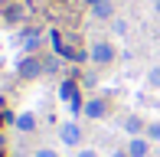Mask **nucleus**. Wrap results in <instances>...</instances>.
<instances>
[{"mask_svg":"<svg viewBox=\"0 0 160 157\" xmlns=\"http://www.w3.org/2000/svg\"><path fill=\"white\" fill-rule=\"evenodd\" d=\"M42 69H46V62H42V59H36V56H26V59H20L17 72L23 75V78H36V75L42 72Z\"/></svg>","mask_w":160,"mask_h":157,"instance_id":"f257e3e1","label":"nucleus"},{"mask_svg":"<svg viewBox=\"0 0 160 157\" xmlns=\"http://www.w3.org/2000/svg\"><path fill=\"white\" fill-rule=\"evenodd\" d=\"M59 95H62V102L69 105L72 111H75L78 105H82V102H78V85H75V82H62V89H59Z\"/></svg>","mask_w":160,"mask_h":157,"instance_id":"f03ea898","label":"nucleus"},{"mask_svg":"<svg viewBox=\"0 0 160 157\" xmlns=\"http://www.w3.org/2000/svg\"><path fill=\"white\" fill-rule=\"evenodd\" d=\"M92 59H95V62H111L114 59L111 43H95V46H92Z\"/></svg>","mask_w":160,"mask_h":157,"instance_id":"7ed1b4c3","label":"nucleus"},{"mask_svg":"<svg viewBox=\"0 0 160 157\" xmlns=\"http://www.w3.org/2000/svg\"><path fill=\"white\" fill-rule=\"evenodd\" d=\"M78 138H82V131H78V124H62V141L65 144H78Z\"/></svg>","mask_w":160,"mask_h":157,"instance_id":"20e7f679","label":"nucleus"},{"mask_svg":"<svg viewBox=\"0 0 160 157\" xmlns=\"http://www.w3.org/2000/svg\"><path fill=\"white\" fill-rule=\"evenodd\" d=\"M92 10H95V17H101V20H108L114 13V7L108 3V0H92Z\"/></svg>","mask_w":160,"mask_h":157,"instance_id":"39448f33","label":"nucleus"},{"mask_svg":"<svg viewBox=\"0 0 160 157\" xmlns=\"http://www.w3.org/2000/svg\"><path fill=\"white\" fill-rule=\"evenodd\" d=\"M20 43H23V49H30V53H33L36 43H39V33H36V30H23V33H20Z\"/></svg>","mask_w":160,"mask_h":157,"instance_id":"423d86ee","label":"nucleus"},{"mask_svg":"<svg viewBox=\"0 0 160 157\" xmlns=\"http://www.w3.org/2000/svg\"><path fill=\"white\" fill-rule=\"evenodd\" d=\"M128 154L131 157H147V141H144V138H134L131 147H128Z\"/></svg>","mask_w":160,"mask_h":157,"instance_id":"0eeeda50","label":"nucleus"},{"mask_svg":"<svg viewBox=\"0 0 160 157\" xmlns=\"http://www.w3.org/2000/svg\"><path fill=\"white\" fill-rule=\"evenodd\" d=\"M85 115H88V118H101V115H105V102H101V98L88 102V105H85Z\"/></svg>","mask_w":160,"mask_h":157,"instance_id":"6e6552de","label":"nucleus"},{"mask_svg":"<svg viewBox=\"0 0 160 157\" xmlns=\"http://www.w3.org/2000/svg\"><path fill=\"white\" fill-rule=\"evenodd\" d=\"M17 128H20V131H33V128H36V118L30 115V111H23V115L17 118Z\"/></svg>","mask_w":160,"mask_h":157,"instance_id":"1a4fd4ad","label":"nucleus"},{"mask_svg":"<svg viewBox=\"0 0 160 157\" xmlns=\"http://www.w3.org/2000/svg\"><path fill=\"white\" fill-rule=\"evenodd\" d=\"M124 128H128L131 134H137V131H141V121H137V118H128V121H124Z\"/></svg>","mask_w":160,"mask_h":157,"instance_id":"9d476101","label":"nucleus"},{"mask_svg":"<svg viewBox=\"0 0 160 157\" xmlns=\"http://www.w3.org/2000/svg\"><path fill=\"white\" fill-rule=\"evenodd\" d=\"M23 17V10H20V7H10V10H7V20H20Z\"/></svg>","mask_w":160,"mask_h":157,"instance_id":"9b49d317","label":"nucleus"},{"mask_svg":"<svg viewBox=\"0 0 160 157\" xmlns=\"http://www.w3.org/2000/svg\"><path fill=\"white\" fill-rule=\"evenodd\" d=\"M36 157H59V154L49 151V147H39V151H36Z\"/></svg>","mask_w":160,"mask_h":157,"instance_id":"f8f14e48","label":"nucleus"},{"mask_svg":"<svg viewBox=\"0 0 160 157\" xmlns=\"http://www.w3.org/2000/svg\"><path fill=\"white\" fill-rule=\"evenodd\" d=\"M147 134H150V138H157V141H160V124H150V128H147Z\"/></svg>","mask_w":160,"mask_h":157,"instance_id":"ddd939ff","label":"nucleus"},{"mask_svg":"<svg viewBox=\"0 0 160 157\" xmlns=\"http://www.w3.org/2000/svg\"><path fill=\"white\" fill-rule=\"evenodd\" d=\"M150 85H160V69H154V72H150Z\"/></svg>","mask_w":160,"mask_h":157,"instance_id":"4468645a","label":"nucleus"},{"mask_svg":"<svg viewBox=\"0 0 160 157\" xmlns=\"http://www.w3.org/2000/svg\"><path fill=\"white\" fill-rule=\"evenodd\" d=\"M78 157H98L95 151H82V154H78Z\"/></svg>","mask_w":160,"mask_h":157,"instance_id":"2eb2a0df","label":"nucleus"},{"mask_svg":"<svg viewBox=\"0 0 160 157\" xmlns=\"http://www.w3.org/2000/svg\"><path fill=\"white\" fill-rule=\"evenodd\" d=\"M114 157H124V154H114Z\"/></svg>","mask_w":160,"mask_h":157,"instance_id":"dca6fc26","label":"nucleus"},{"mask_svg":"<svg viewBox=\"0 0 160 157\" xmlns=\"http://www.w3.org/2000/svg\"><path fill=\"white\" fill-rule=\"evenodd\" d=\"M157 10H160V0H157Z\"/></svg>","mask_w":160,"mask_h":157,"instance_id":"f3484780","label":"nucleus"},{"mask_svg":"<svg viewBox=\"0 0 160 157\" xmlns=\"http://www.w3.org/2000/svg\"><path fill=\"white\" fill-rule=\"evenodd\" d=\"M0 17H3V10H0Z\"/></svg>","mask_w":160,"mask_h":157,"instance_id":"a211bd4d","label":"nucleus"}]
</instances>
